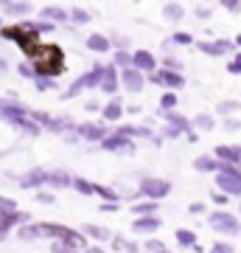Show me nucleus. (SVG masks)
Instances as JSON below:
<instances>
[{
	"label": "nucleus",
	"instance_id": "obj_1",
	"mask_svg": "<svg viewBox=\"0 0 241 253\" xmlns=\"http://www.w3.org/2000/svg\"><path fill=\"white\" fill-rule=\"evenodd\" d=\"M36 71L39 73H48V76H54V73H59L62 71V51L56 45H48V48H42L39 54H36Z\"/></svg>",
	"mask_w": 241,
	"mask_h": 253
},
{
	"label": "nucleus",
	"instance_id": "obj_2",
	"mask_svg": "<svg viewBox=\"0 0 241 253\" xmlns=\"http://www.w3.org/2000/svg\"><path fill=\"white\" fill-rule=\"evenodd\" d=\"M216 186L227 197L241 194V169H236V166H222V172L216 174Z\"/></svg>",
	"mask_w": 241,
	"mask_h": 253
},
{
	"label": "nucleus",
	"instance_id": "obj_3",
	"mask_svg": "<svg viewBox=\"0 0 241 253\" xmlns=\"http://www.w3.org/2000/svg\"><path fill=\"white\" fill-rule=\"evenodd\" d=\"M210 228L219 231V234H224V236H239L241 234L239 217H233V214H227V211H216V214H210Z\"/></svg>",
	"mask_w": 241,
	"mask_h": 253
},
{
	"label": "nucleus",
	"instance_id": "obj_4",
	"mask_svg": "<svg viewBox=\"0 0 241 253\" xmlns=\"http://www.w3.org/2000/svg\"><path fill=\"white\" fill-rule=\"evenodd\" d=\"M213 158L222 163V166H236V169L241 166L239 146H216V155H213Z\"/></svg>",
	"mask_w": 241,
	"mask_h": 253
},
{
	"label": "nucleus",
	"instance_id": "obj_5",
	"mask_svg": "<svg viewBox=\"0 0 241 253\" xmlns=\"http://www.w3.org/2000/svg\"><path fill=\"white\" fill-rule=\"evenodd\" d=\"M199 48H202L205 54H210V56H224V54L233 51V42L230 40H216V42H202Z\"/></svg>",
	"mask_w": 241,
	"mask_h": 253
},
{
	"label": "nucleus",
	"instance_id": "obj_6",
	"mask_svg": "<svg viewBox=\"0 0 241 253\" xmlns=\"http://www.w3.org/2000/svg\"><path fill=\"white\" fill-rule=\"evenodd\" d=\"M169 183L166 180H146L143 183V191L149 194V197H163V194H169Z\"/></svg>",
	"mask_w": 241,
	"mask_h": 253
},
{
	"label": "nucleus",
	"instance_id": "obj_7",
	"mask_svg": "<svg viewBox=\"0 0 241 253\" xmlns=\"http://www.w3.org/2000/svg\"><path fill=\"white\" fill-rule=\"evenodd\" d=\"M154 79L160 82V84H166V87H179V84H182V76L174 73V71H163V73H157Z\"/></svg>",
	"mask_w": 241,
	"mask_h": 253
},
{
	"label": "nucleus",
	"instance_id": "obj_8",
	"mask_svg": "<svg viewBox=\"0 0 241 253\" xmlns=\"http://www.w3.org/2000/svg\"><path fill=\"white\" fill-rule=\"evenodd\" d=\"M194 166H197L199 172H216V174L222 172V163L216 161V158H207V155H205V158H199Z\"/></svg>",
	"mask_w": 241,
	"mask_h": 253
},
{
	"label": "nucleus",
	"instance_id": "obj_9",
	"mask_svg": "<svg viewBox=\"0 0 241 253\" xmlns=\"http://www.w3.org/2000/svg\"><path fill=\"white\" fill-rule=\"evenodd\" d=\"M126 87L129 90H140V73H135V71H126Z\"/></svg>",
	"mask_w": 241,
	"mask_h": 253
},
{
	"label": "nucleus",
	"instance_id": "obj_10",
	"mask_svg": "<svg viewBox=\"0 0 241 253\" xmlns=\"http://www.w3.org/2000/svg\"><path fill=\"white\" fill-rule=\"evenodd\" d=\"M135 62L140 65V68H154V59L149 54H146V51H140V54L135 56Z\"/></svg>",
	"mask_w": 241,
	"mask_h": 253
},
{
	"label": "nucleus",
	"instance_id": "obj_11",
	"mask_svg": "<svg viewBox=\"0 0 241 253\" xmlns=\"http://www.w3.org/2000/svg\"><path fill=\"white\" fill-rule=\"evenodd\" d=\"M177 239H179V245H194L197 236H194V231H185V228H182V231H177Z\"/></svg>",
	"mask_w": 241,
	"mask_h": 253
},
{
	"label": "nucleus",
	"instance_id": "obj_12",
	"mask_svg": "<svg viewBox=\"0 0 241 253\" xmlns=\"http://www.w3.org/2000/svg\"><path fill=\"white\" fill-rule=\"evenodd\" d=\"M160 225V222H157V219H140V222H138V231H154V228Z\"/></svg>",
	"mask_w": 241,
	"mask_h": 253
},
{
	"label": "nucleus",
	"instance_id": "obj_13",
	"mask_svg": "<svg viewBox=\"0 0 241 253\" xmlns=\"http://www.w3.org/2000/svg\"><path fill=\"white\" fill-rule=\"evenodd\" d=\"M227 71H230V73H241V54H236L230 62H227Z\"/></svg>",
	"mask_w": 241,
	"mask_h": 253
},
{
	"label": "nucleus",
	"instance_id": "obj_14",
	"mask_svg": "<svg viewBox=\"0 0 241 253\" xmlns=\"http://www.w3.org/2000/svg\"><path fill=\"white\" fill-rule=\"evenodd\" d=\"M194 124H197L199 129H210V126H213V118H210V116H199Z\"/></svg>",
	"mask_w": 241,
	"mask_h": 253
},
{
	"label": "nucleus",
	"instance_id": "obj_15",
	"mask_svg": "<svg viewBox=\"0 0 241 253\" xmlns=\"http://www.w3.org/2000/svg\"><path fill=\"white\" fill-rule=\"evenodd\" d=\"M210 253H233V245L219 242V245H213V251H210Z\"/></svg>",
	"mask_w": 241,
	"mask_h": 253
},
{
	"label": "nucleus",
	"instance_id": "obj_16",
	"mask_svg": "<svg viewBox=\"0 0 241 253\" xmlns=\"http://www.w3.org/2000/svg\"><path fill=\"white\" fill-rule=\"evenodd\" d=\"M224 9H230V11H241V3H239V0H227V3H224Z\"/></svg>",
	"mask_w": 241,
	"mask_h": 253
},
{
	"label": "nucleus",
	"instance_id": "obj_17",
	"mask_svg": "<svg viewBox=\"0 0 241 253\" xmlns=\"http://www.w3.org/2000/svg\"><path fill=\"white\" fill-rule=\"evenodd\" d=\"M213 200H216V203H219V206H224V203H227V200H230V197H227V194H213Z\"/></svg>",
	"mask_w": 241,
	"mask_h": 253
},
{
	"label": "nucleus",
	"instance_id": "obj_18",
	"mask_svg": "<svg viewBox=\"0 0 241 253\" xmlns=\"http://www.w3.org/2000/svg\"><path fill=\"white\" fill-rule=\"evenodd\" d=\"M163 104H166V107H174V104H177V99H174V96H166V99H163Z\"/></svg>",
	"mask_w": 241,
	"mask_h": 253
},
{
	"label": "nucleus",
	"instance_id": "obj_19",
	"mask_svg": "<svg viewBox=\"0 0 241 253\" xmlns=\"http://www.w3.org/2000/svg\"><path fill=\"white\" fill-rule=\"evenodd\" d=\"M191 211H194V214H202V211H205V206H202V203H194V206H191Z\"/></svg>",
	"mask_w": 241,
	"mask_h": 253
},
{
	"label": "nucleus",
	"instance_id": "obj_20",
	"mask_svg": "<svg viewBox=\"0 0 241 253\" xmlns=\"http://www.w3.org/2000/svg\"><path fill=\"white\" fill-rule=\"evenodd\" d=\"M90 45H93V48H104L107 42H104V40H90Z\"/></svg>",
	"mask_w": 241,
	"mask_h": 253
},
{
	"label": "nucleus",
	"instance_id": "obj_21",
	"mask_svg": "<svg viewBox=\"0 0 241 253\" xmlns=\"http://www.w3.org/2000/svg\"><path fill=\"white\" fill-rule=\"evenodd\" d=\"M177 42H182V45H185V42H191V37H188V34H177Z\"/></svg>",
	"mask_w": 241,
	"mask_h": 253
},
{
	"label": "nucleus",
	"instance_id": "obj_22",
	"mask_svg": "<svg viewBox=\"0 0 241 253\" xmlns=\"http://www.w3.org/2000/svg\"><path fill=\"white\" fill-rule=\"evenodd\" d=\"M224 126H227V129H239L241 124H239V121H233V118H230V121H227V124H224Z\"/></svg>",
	"mask_w": 241,
	"mask_h": 253
},
{
	"label": "nucleus",
	"instance_id": "obj_23",
	"mask_svg": "<svg viewBox=\"0 0 241 253\" xmlns=\"http://www.w3.org/2000/svg\"><path fill=\"white\" fill-rule=\"evenodd\" d=\"M236 45H239V48H241V34H239V37H236Z\"/></svg>",
	"mask_w": 241,
	"mask_h": 253
},
{
	"label": "nucleus",
	"instance_id": "obj_24",
	"mask_svg": "<svg viewBox=\"0 0 241 253\" xmlns=\"http://www.w3.org/2000/svg\"><path fill=\"white\" fill-rule=\"evenodd\" d=\"M157 253H169V251H157Z\"/></svg>",
	"mask_w": 241,
	"mask_h": 253
},
{
	"label": "nucleus",
	"instance_id": "obj_25",
	"mask_svg": "<svg viewBox=\"0 0 241 253\" xmlns=\"http://www.w3.org/2000/svg\"><path fill=\"white\" fill-rule=\"evenodd\" d=\"M239 152H241V146H239Z\"/></svg>",
	"mask_w": 241,
	"mask_h": 253
}]
</instances>
